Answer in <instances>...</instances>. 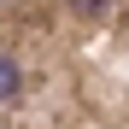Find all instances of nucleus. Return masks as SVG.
Here are the masks:
<instances>
[{
    "label": "nucleus",
    "instance_id": "1",
    "mask_svg": "<svg viewBox=\"0 0 129 129\" xmlns=\"http://www.w3.org/2000/svg\"><path fill=\"white\" fill-rule=\"evenodd\" d=\"M0 129H129V0H0Z\"/></svg>",
    "mask_w": 129,
    "mask_h": 129
}]
</instances>
